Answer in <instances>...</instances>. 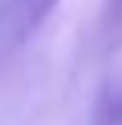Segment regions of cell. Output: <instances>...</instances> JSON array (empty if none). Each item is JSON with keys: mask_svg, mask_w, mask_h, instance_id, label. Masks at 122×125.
Masks as SVG:
<instances>
[{"mask_svg": "<svg viewBox=\"0 0 122 125\" xmlns=\"http://www.w3.org/2000/svg\"><path fill=\"white\" fill-rule=\"evenodd\" d=\"M101 125H119L122 122V76H115V80L105 87L101 94Z\"/></svg>", "mask_w": 122, "mask_h": 125, "instance_id": "cell-1", "label": "cell"}, {"mask_svg": "<svg viewBox=\"0 0 122 125\" xmlns=\"http://www.w3.org/2000/svg\"><path fill=\"white\" fill-rule=\"evenodd\" d=\"M59 4V0H21V21H18V31L28 35L32 28H38V21L49 18V10Z\"/></svg>", "mask_w": 122, "mask_h": 125, "instance_id": "cell-2", "label": "cell"}, {"mask_svg": "<svg viewBox=\"0 0 122 125\" xmlns=\"http://www.w3.org/2000/svg\"><path fill=\"white\" fill-rule=\"evenodd\" d=\"M112 18L122 21V0H112Z\"/></svg>", "mask_w": 122, "mask_h": 125, "instance_id": "cell-3", "label": "cell"}]
</instances>
